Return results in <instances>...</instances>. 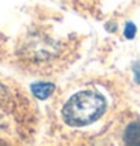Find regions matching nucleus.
Returning a JSON list of instances; mask_svg holds the SVG:
<instances>
[{
  "mask_svg": "<svg viewBox=\"0 0 140 146\" xmlns=\"http://www.w3.org/2000/svg\"><path fill=\"white\" fill-rule=\"evenodd\" d=\"M105 111V100L94 90L72 95L62 109V117L69 127H84L95 122Z\"/></svg>",
  "mask_w": 140,
  "mask_h": 146,
  "instance_id": "nucleus-1",
  "label": "nucleus"
},
{
  "mask_svg": "<svg viewBox=\"0 0 140 146\" xmlns=\"http://www.w3.org/2000/svg\"><path fill=\"white\" fill-rule=\"evenodd\" d=\"M123 140L128 145H140V122H133L127 127Z\"/></svg>",
  "mask_w": 140,
  "mask_h": 146,
  "instance_id": "nucleus-2",
  "label": "nucleus"
},
{
  "mask_svg": "<svg viewBox=\"0 0 140 146\" xmlns=\"http://www.w3.org/2000/svg\"><path fill=\"white\" fill-rule=\"evenodd\" d=\"M32 92L36 98L39 100H45L48 98L53 92H54V84L51 83H36V84H32Z\"/></svg>",
  "mask_w": 140,
  "mask_h": 146,
  "instance_id": "nucleus-3",
  "label": "nucleus"
},
{
  "mask_svg": "<svg viewBox=\"0 0 140 146\" xmlns=\"http://www.w3.org/2000/svg\"><path fill=\"white\" fill-rule=\"evenodd\" d=\"M134 35H136V26H134L133 23H128L125 26V36L128 38V39H133Z\"/></svg>",
  "mask_w": 140,
  "mask_h": 146,
  "instance_id": "nucleus-4",
  "label": "nucleus"
},
{
  "mask_svg": "<svg viewBox=\"0 0 140 146\" xmlns=\"http://www.w3.org/2000/svg\"><path fill=\"white\" fill-rule=\"evenodd\" d=\"M133 71H134V77H136V82L140 84V62H139V63H134Z\"/></svg>",
  "mask_w": 140,
  "mask_h": 146,
  "instance_id": "nucleus-5",
  "label": "nucleus"
}]
</instances>
